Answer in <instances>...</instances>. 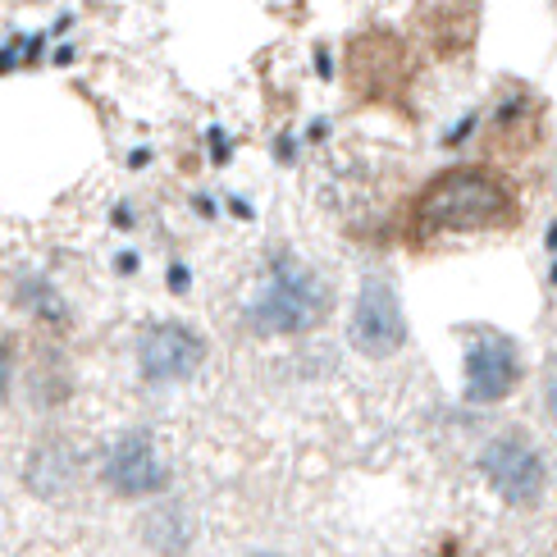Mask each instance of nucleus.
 <instances>
[{
  "instance_id": "nucleus-2",
  "label": "nucleus",
  "mask_w": 557,
  "mask_h": 557,
  "mask_svg": "<svg viewBox=\"0 0 557 557\" xmlns=\"http://www.w3.org/2000/svg\"><path fill=\"white\" fill-rule=\"evenodd\" d=\"M320 320H324V284L301 261L278 257L257 301H251V324L261 334H307Z\"/></svg>"
},
{
  "instance_id": "nucleus-9",
  "label": "nucleus",
  "mask_w": 557,
  "mask_h": 557,
  "mask_svg": "<svg viewBox=\"0 0 557 557\" xmlns=\"http://www.w3.org/2000/svg\"><path fill=\"white\" fill-rule=\"evenodd\" d=\"M548 411H553V421H557V361L548 366Z\"/></svg>"
},
{
  "instance_id": "nucleus-4",
  "label": "nucleus",
  "mask_w": 557,
  "mask_h": 557,
  "mask_svg": "<svg viewBox=\"0 0 557 557\" xmlns=\"http://www.w3.org/2000/svg\"><path fill=\"white\" fill-rule=\"evenodd\" d=\"M352 343L366 357H393L407 343V320H403V301L398 288L388 284V274H370L361 284L357 311H352Z\"/></svg>"
},
{
  "instance_id": "nucleus-6",
  "label": "nucleus",
  "mask_w": 557,
  "mask_h": 557,
  "mask_svg": "<svg viewBox=\"0 0 557 557\" xmlns=\"http://www.w3.org/2000/svg\"><path fill=\"white\" fill-rule=\"evenodd\" d=\"M206 357L201 334H193L188 324H156L137 343V366H143L147 384H178L197 375V366Z\"/></svg>"
},
{
  "instance_id": "nucleus-7",
  "label": "nucleus",
  "mask_w": 557,
  "mask_h": 557,
  "mask_svg": "<svg viewBox=\"0 0 557 557\" xmlns=\"http://www.w3.org/2000/svg\"><path fill=\"white\" fill-rule=\"evenodd\" d=\"M106 480H110V490H120L128 498L156 494L160 484H165V467H160L151 438L147 434H124L106 457Z\"/></svg>"
},
{
  "instance_id": "nucleus-1",
  "label": "nucleus",
  "mask_w": 557,
  "mask_h": 557,
  "mask_svg": "<svg viewBox=\"0 0 557 557\" xmlns=\"http://www.w3.org/2000/svg\"><path fill=\"white\" fill-rule=\"evenodd\" d=\"M525 220L512 178L490 165H457L434 174L411 197L403 243L407 251H434L461 238H507Z\"/></svg>"
},
{
  "instance_id": "nucleus-5",
  "label": "nucleus",
  "mask_w": 557,
  "mask_h": 557,
  "mask_svg": "<svg viewBox=\"0 0 557 557\" xmlns=\"http://www.w3.org/2000/svg\"><path fill=\"white\" fill-rule=\"evenodd\" d=\"M521 384V352L498 330H471L467 347V398L471 403H503Z\"/></svg>"
},
{
  "instance_id": "nucleus-3",
  "label": "nucleus",
  "mask_w": 557,
  "mask_h": 557,
  "mask_svg": "<svg viewBox=\"0 0 557 557\" xmlns=\"http://www.w3.org/2000/svg\"><path fill=\"white\" fill-rule=\"evenodd\" d=\"M480 471L494 484V494L512 507H535L544 494V457L521 434H503L480 453Z\"/></svg>"
},
{
  "instance_id": "nucleus-8",
  "label": "nucleus",
  "mask_w": 557,
  "mask_h": 557,
  "mask_svg": "<svg viewBox=\"0 0 557 557\" xmlns=\"http://www.w3.org/2000/svg\"><path fill=\"white\" fill-rule=\"evenodd\" d=\"M5 384H10V347L0 343V398H5Z\"/></svg>"
}]
</instances>
